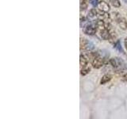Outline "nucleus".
Here are the masks:
<instances>
[{"instance_id": "obj_1", "label": "nucleus", "mask_w": 127, "mask_h": 119, "mask_svg": "<svg viewBox=\"0 0 127 119\" xmlns=\"http://www.w3.org/2000/svg\"><path fill=\"white\" fill-rule=\"evenodd\" d=\"M110 18H113L115 22H117L118 26L121 28L122 30H127V21L125 18H123L121 14L118 13V12H114L110 14Z\"/></svg>"}, {"instance_id": "obj_2", "label": "nucleus", "mask_w": 127, "mask_h": 119, "mask_svg": "<svg viewBox=\"0 0 127 119\" xmlns=\"http://www.w3.org/2000/svg\"><path fill=\"white\" fill-rule=\"evenodd\" d=\"M110 63L112 65L114 68H116L118 71H123L127 68V66L126 64V63L122 60V59L118 58V57H114V58H111L109 60Z\"/></svg>"}, {"instance_id": "obj_3", "label": "nucleus", "mask_w": 127, "mask_h": 119, "mask_svg": "<svg viewBox=\"0 0 127 119\" xmlns=\"http://www.w3.org/2000/svg\"><path fill=\"white\" fill-rule=\"evenodd\" d=\"M96 31H97V29H96V24L95 23H88L87 24V25L84 26L83 28V33L87 35H89V36H93L96 33Z\"/></svg>"}, {"instance_id": "obj_4", "label": "nucleus", "mask_w": 127, "mask_h": 119, "mask_svg": "<svg viewBox=\"0 0 127 119\" xmlns=\"http://www.w3.org/2000/svg\"><path fill=\"white\" fill-rule=\"evenodd\" d=\"M91 64H92V67L94 68H96V69L100 68V67H102L103 64H104V59L98 55L92 60Z\"/></svg>"}, {"instance_id": "obj_5", "label": "nucleus", "mask_w": 127, "mask_h": 119, "mask_svg": "<svg viewBox=\"0 0 127 119\" xmlns=\"http://www.w3.org/2000/svg\"><path fill=\"white\" fill-rule=\"evenodd\" d=\"M97 6L99 10L102 12H105V13H108L110 9L109 4L105 1H99Z\"/></svg>"}, {"instance_id": "obj_6", "label": "nucleus", "mask_w": 127, "mask_h": 119, "mask_svg": "<svg viewBox=\"0 0 127 119\" xmlns=\"http://www.w3.org/2000/svg\"><path fill=\"white\" fill-rule=\"evenodd\" d=\"M79 64H80V69L83 67H87V58L83 55H80V57H79Z\"/></svg>"}, {"instance_id": "obj_7", "label": "nucleus", "mask_w": 127, "mask_h": 119, "mask_svg": "<svg viewBox=\"0 0 127 119\" xmlns=\"http://www.w3.org/2000/svg\"><path fill=\"white\" fill-rule=\"evenodd\" d=\"M111 79H112V77H111L110 75H104L102 77L101 80H100V84L101 85L106 84V83H107L111 80Z\"/></svg>"}, {"instance_id": "obj_8", "label": "nucleus", "mask_w": 127, "mask_h": 119, "mask_svg": "<svg viewBox=\"0 0 127 119\" xmlns=\"http://www.w3.org/2000/svg\"><path fill=\"white\" fill-rule=\"evenodd\" d=\"M98 12L95 10V9H91L88 12V18H94L95 17H98Z\"/></svg>"}, {"instance_id": "obj_9", "label": "nucleus", "mask_w": 127, "mask_h": 119, "mask_svg": "<svg viewBox=\"0 0 127 119\" xmlns=\"http://www.w3.org/2000/svg\"><path fill=\"white\" fill-rule=\"evenodd\" d=\"M89 41L85 38H80V49H87V45Z\"/></svg>"}, {"instance_id": "obj_10", "label": "nucleus", "mask_w": 127, "mask_h": 119, "mask_svg": "<svg viewBox=\"0 0 127 119\" xmlns=\"http://www.w3.org/2000/svg\"><path fill=\"white\" fill-rule=\"evenodd\" d=\"M110 3L115 8H119L122 5H121V2L119 0H109Z\"/></svg>"}, {"instance_id": "obj_11", "label": "nucleus", "mask_w": 127, "mask_h": 119, "mask_svg": "<svg viewBox=\"0 0 127 119\" xmlns=\"http://www.w3.org/2000/svg\"><path fill=\"white\" fill-rule=\"evenodd\" d=\"M114 49H116L118 51L123 53L122 48V45H121V42H120V41H118V40L116 42H114Z\"/></svg>"}, {"instance_id": "obj_12", "label": "nucleus", "mask_w": 127, "mask_h": 119, "mask_svg": "<svg viewBox=\"0 0 127 119\" xmlns=\"http://www.w3.org/2000/svg\"><path fill=\"white\" fill-rule=\"evenodd\" d=\"M90 71H91L90 67H83V68L80 69V74L82 75H86L90 72Z\"/></svg>"}, {"instance_id": "obj_13", "label": "nucleus", "mask_w": 127, "mask_h": 119, "mask_svg": "<svg viewBox=\"0 0 127 119\" xmlns=\"http://www.w3.org/2000/svg\"><path fill=\"white\" fill-rule=\"evenodd\" d=\"M88 2H89L94 7H95V6H98V2H99V1H98V0H88Z\"/></svg>"}, {"instance_id": "obj_14", "label": "nucleus", "mask_w": 127, "mask_h": 119, "mask_svg": "<svg viewBox=\"0 0 127 119\" xmlns=\"http://www.w3.org/2000/svg\"><path fill=\"white\" fill-rule=\"evenodd\" d=\"M125 47H126V50H127V37H126V39H125Z\"/></svg>"}, {"instance_id": "obj_15", "label": "nucleus", "mask_w": 127, "mask_h": 119, "mask_svg": "<svg viewBox=\"0 0 127 119\" xmlns=\"http://www.w3.org/2000/svg\"><path fill=\"white\" fill-rule=\"evenodd\" d=\"M123 78H124V79H126V80H127V73L124 75V76H123Z\"/></svg>"}, {"instance_id": "obj_16", "label": "nucleus", "mask_w": 127, "mask_h": 119, "mask_svg": "<svg viewBox=\"0 0 127 119\" xmlns=\"http://www.w3.org/2000/svg\"><path fill=\"white\" fill-rule=\"evenodd\" d=\"M122 1H123V2H125L126 3H127V0H122Z\"/></svg>"}]
</instances>
